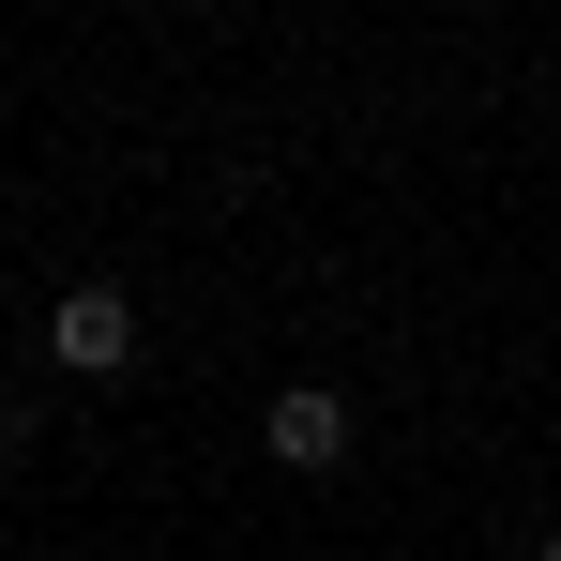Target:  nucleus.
Here are the masks:
<instances>
[{
  "mask_svg": "<svg viewBox=\"0 0 561 561\" xmlns=\"http://www.w3.org/2000/svg\"><path fill=\"white\" fill-rule=\"evenodd\" d=\"M46 365L61 379H137V304L122 288H61L46 304Z\"/></svg>",
  "mask_w": 561,
  "mask_h": 561,
  "instance_id": "obj_1",
  "label": "nucleus"
},
{
  "mask_svg": "<svg viewBox=\"0 0 561 561\" xmlns=\"http://www.w3.org/2000/svg\"><path fill=\"white\" fill-rule=\"evenodd\" d=\"M259 440H274V470H350V394H319V379H304V394H274V425H259Z\"/></svg>",
  "mask_w": 561,
  "mask_h": 561,
  "instance_id": "obj_2",
  "label": "nucleus"
},
{
  "mask_svg": "<svg viewBox=\"0 0 561 561\" xmlns=\"http://www.w3.org/2000/svg\"><path fill=\"white\" fill-rule=\"evenodd\" d=\"M531 561H561V531H547V547H531Z\"/></svg>",
  "mask_w": 561,
  "mask_h": 561,
  "instance_id": "obj_3",
  "label": "nucleus"
}]
</instances>
